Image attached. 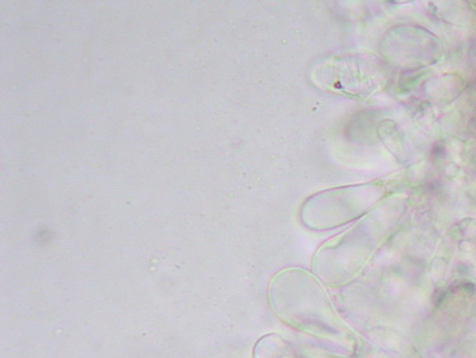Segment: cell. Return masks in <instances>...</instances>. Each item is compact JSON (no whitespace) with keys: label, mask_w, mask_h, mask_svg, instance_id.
Wrapping results in <instances>:
<instances>
[]
</instances>
